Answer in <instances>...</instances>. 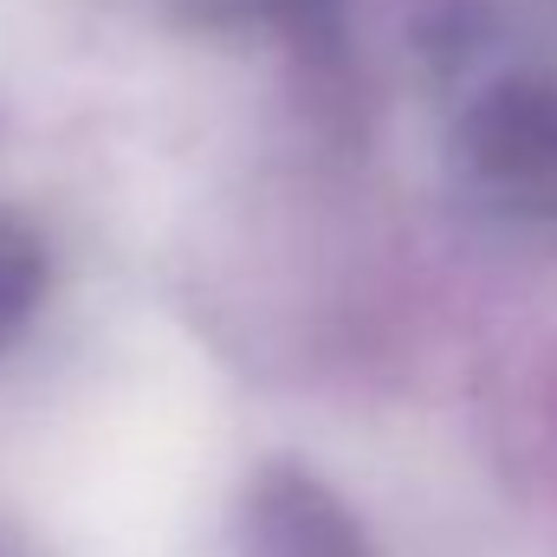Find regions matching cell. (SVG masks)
Segmentation results:
<instances>
[{
  "label": "cell",
  "instance_id": "1",
  "mask_svg": "<svg viewBox=\"0 0 557 557\" xmlns=\"http://www.w3.org/2000/svg\"><path fill=\"white\" fill-rule=\"evenodd\" d=\"M460 149L486 195H499L519 214L557 221V91L532 85V78L493 85L467 111Z\"/></svg>",
  "mask_w": 557,
  "mask_h": 557
},
{
  "label": "cell",
  "instance_id": "2",
  "mask_svg": "<svg viewBox=\"0 0 557 557\" xmlns=\"http://www.w3.org/2000/svg\"><path fill=\"white\" fill-rule=\"evenodd\" d=\"M240 557H370V539L324 480L267 467L240 499Z\"/></svg>",
  "mask_w": 557,
  "mask_h": 557
},
{
  "label": "cell",
  "instance_id": "3",
  "mask_svg": "<svg viewBox=\"0 0 557 557\" xmlns=\"http://www.w3.org/2000/svg\"><path fill=\"white\" fill-rule=\"evenodd\" d=\"M39 298H46V240L20 214H0V350L33 324Z\"/></svg>",
  "mask_w": 557,
  "mask_h": 557
}]
</instances>
